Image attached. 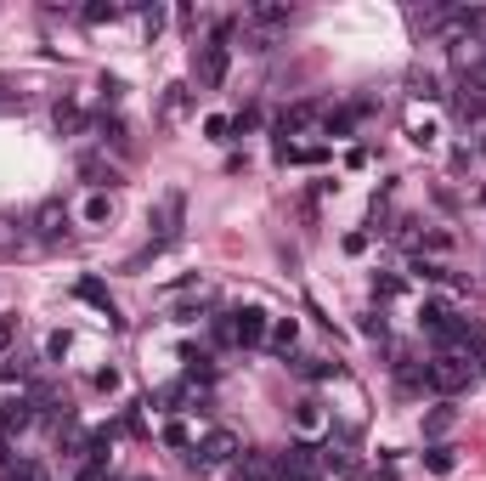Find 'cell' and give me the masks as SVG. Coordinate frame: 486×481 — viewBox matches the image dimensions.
I'll list each match as a JSON object with an SVG mask.
<instances>
[{"instance_id":"6da1fadb","label":"cell","mask_w":486,"mask_h":481,"mask_svg":"<svg viewBox=\"0 0 486 481\" xmlns=\"http://www.w3.org/2000/svg\"><path fill=\"white\" fill-rule=\"evenodd\" d=\"M153 227H159V233L147 238V249L136 255V266H142L147 255H164V249H176V244H181V227H187V193H181V187L159 199V216H153Z\"/></svg>"},{"instance_id":"7a4b0ae2","label":"cell","mask_w":486,"mask_h":481,"mask_svg":"<svg viewBox=\"0 0 486 481\" xmlns=\"http://www.w3.org/2000/svg\"><path fill=\"white\" fill-rule=\"evenodd\" d=\"M470 380H475V368H470V357H458V351H441L436 363H425V385L436 396H458Z\"/></svg>"},{"instance_id":"3957f363","label":"cell","mask_w":486,"mask_h":481,"mask_svg":"<svg viewBox=\"0 0 486 481\" xmlns=\"http://www.w3.org/2000/svg\"><path fill=\"white\" fill-rule=\"evenodd\" d=\"M226 40H232V23H221L198 46V86H209V91H215L221 79H226V69H232V46H226Z\"/></svg>"},{"instance_id":"277c9868","label":"cell","mask_w":486,"mask_h":481,"mask_svg":"<svg viewBox=\"0 0 486 481\" xmlns=\"http://www.w3.org/2000/svg\"><path fill=\"white\" fill-rule=\"evenodd\" d=\"M187 458H193V470L238 465V436H232V430H209V436H204V442H198L193 453H187Z\"/></svg>"},{"instance_id":"5b68a950","label":"cell","mask_w":486,"mask_h":481,"mask_svg":"<svg viewBox=\"0 0 486 481\" xmlns=\"http://www.w3.org/2000/svg\"><path fill=\"white\" fill-rule=\"evenodd\" d=\"M226 318H232V346H261L271 334V318L261 306H238V311H226Z\"/></svg>"},{"instance_id":"8992f818","label":"cell","mask_w":486,"mask_h":481,"mask_svg":"<svg viewBox=\"0 0 486 481\" xmlns=\"http://www.w3.org/2000/svg\"><path fill=\"white\" fill-rule=\"evenodd\" d=\"M311 465H316V448H311V442H289V448L278 453V481H306Z\"/></svg>"},{"instance_id":"52a82bcc","label":"cell","mask_w":486,"mask_h":481,"mask_svg":"<svg viewBox=\"0 0 486 481\" xmlns=\"http://www.w3.org/2000/svg\"><path fill=\"white\" fill-rule=\"evenodd\" d=\"M74 295L86 301V306H96L102 318H108V328H124V318H119V306H114V295H108V289H102V278H79V283H74Z\"/></svg>"},{"instance_id":"ba28073f","label":"cell","mask_w":486,"mask_h":481,"mask_svg":"<svg viewBox=\"0 0 486 481\" xmlns=\"http://www.w3.org/2000/svg\"><path fill=\"white\" fill-rule=\"evenodd\" d=\"M34 233L46 238V244H57L62 233H69V204H62V199H46V204L34 210Z\"/></svg>"},{"instance_id":"9c48e42d","label":"cell","mask_w":486,"mask_h":481,"mask_svg":"<svg viewBox=\"0 0 486 481\" xmlns=\"http://www.w3.org/2000/svg\"><path fill=\"white\" fill-rule=\"evenodd\" d=\"M232 481H278V458L271 453H243L232 465Z\"/></svg>"},{"instance_id":"30bf717a","label":"cell","mask_w":486,"mask_h":481,"mask_svg":"<svg viewBox=\"0 0 486 481\" xmlns=\"http://www.w3.org/2000/svg\"><path fill=\"white\" fill-rule=\"evenodd\" d=\"M316 119H323V108H316V102H294V108L278 119V136L289 142V136H300L306 131V125H316Z\"/></svg>"},{"instance_id":"8fae6325","label":"cell","mask_w":486,"mask_h":481,"mask_svg":"<svg viewBox=\"0 0 486 481\" xmlns=\"http://www.w3.org/2000/svg\"><path fill=\"white\" fill-rule=\"evenodd\" d=\"M29 425H34V396H12L0 408V430H29Z\"/></svg>"},{"instance_id":"7c38bea8","label":"cell","mask_w":486,"mask_h":481,"mask_svg":"<svg viewBox=\"0 0 486 481\" xmlns=\"http://www.w3.org/2000/svg\"><path fill=\"white\" fill-rule=\"evenodd\" d=\"M328 420H323V402H316V396H300V402H294V430L300 436H316Z\"/></svg>"},{"instance_id":"4fadbf2b","label":"cell","mask_w":486,"mask_h":481,"mask_svg":"<svg viewBox=\"0 0 486 481\" xmlns=\"http://www.w3.org/2000/svg\"><path fill=\"white\" fill-rule=\"evenodd\" d=\"M458 114H463V119H481V114H486V79H463Z\"/></svg>"},{"instance_id":"5bb4252c","label":"cell","mask_w":486,"mask_h":481,"mask_svg":"<svg viewBox=\"0 0 486 481\" xmlns=\"http://www.w3.org/2000/svg\"><path fill=\"white\" fill-rule=\"evenodd\" d=\"M79 176H86L91 187H119V171H114V164H102L96 153H86V159H79Z\"/></svg>"},{"instance_id":"9a60e30c","label":"cell","mask_w":486,"mask_h":481,"mask_svg":"<svg viewBox=\"0 0 486 481\" xmlns=\"http://www.w3.org/2000/svg\"><path fill=\"white\" fill-rule=\"evenodd\" d=\"M368 114V102H351V108H340V114H328V136H345L356 119Z\"/></svg>"},{"instance_id":"2e32d148","label":"cell","mask_w":486,"mask_h":481,"mask_svg":"<svg viewBox=\"0 0 486 481\" xmlns=\"http://www.w3.org/2000/svg\"><path fill=\"white\" fill-rule=\"evenodd\" d=\"M453 465H458L453 448H441V442H436V448H425V470H430V476H453Z\"/></svg>"},{"instance_id":"e0dca14e","label":"cell","mask_w":486,"mask_h":481,"mask_svg":"<svg viewBox=\"0 0 486 481\" xmlns=\"http://www.w3.org/2000/svg\"><path fill=\"white\" fill-rule=\"evenodd\" d=\"M294 340H300V323H294V318L271 323V346H278V351H294Z\"/></svg>"},{"instance_id":"ac0fdd59","label":"cell","mask_w":486,"mask_h":481,"mask_svg":"<svg viewBox=\"0 0 486 481\" xmlns=\"http://www.w3.org/2000/svg\"><path fill=\"white\" fill-rule=\"evenodd\" d=\"M6 481H51L46 465H34V458H17V465H6Z\"/></svg>"},{"instance_id":"d6986e66","label":"cell","mask_w":486,"mask_h":481,"mask_svg":"<svg viewBox=\"0 0 486 481\" xmlns=\"http://www.w3.org/2000/svg\"><path fill=\"white\" fill-rule=\"evenodd\" d=\"M408 136L418 142V148H436V136H441V131H436V119H418V114H413V119H408Z\"/></svg>"},{"instance_id":"ffe728a7","label":"cell","mask_w":486,"mask_h":481,"mask_svg":"<svg viewBox=\"0 0 486 481\" xmlns=\"http://www.w3.org/2000/svg\"><path fill=\"white\" fill-rule=\"evenodd\" d=\"M300 374H306V380H334V374H340V363H323V357H300Z\"/></svg>"},{"instance_id":"44dd1931","label":"cell","mask_w":486,"mask_h":481,"mask_svg":"<svg viewBox=\"0 0 486 481\" xmlns=\"http://www.w3.org/2000/svg\"><path fill=\"white\" fill-rule=\"evenodd\" d=\"M323 465H328L334 476H356V458H351L345 448H328V453H323Z\"/></svg>"},{"instance_id":"7402d4cb","label":"cell","mask_w":486,"mask_h":481,"mask_svg":"<svg viewBox=\"0 0 486 481\" xmlns=\"http://www.w3.org/2000/svg\"><path fill=\"white\" fill-rule=\"evenodd\" d=\"M164 448H193V430H187L181 420H170L164 425Z\"/></svg>"},{"instance_id":"603a6c76","label":"cell","mask_w":486,"mask_h":481,"mask_svg":"<svg viewBox=\"0 0 486 481\" xmlns=\"http://www.w3.org/2000/svg\"><path fill=\"white\" fill-rule=\"evenodd\" d=\"M204 136H209V142H226V136H232V119H226V114H209V119H204Z\"/></svg>"},{"instance_id":"cb8c5ba5","label":"cell","mask_w":486,"mask_h":481,"mask_svg":"<svg viewBox=\"0 0 486 481\" xmlns=\"http://www.w3.org/2000/svg\"><path fill=\"white\" fill-rule=\"evenodd\" d=\"M425 430H430V436H447V430H453V408L441 402V408L430 413V420H425Z\"/></svg>"},{"instance_id":"d4e9b609","label":"cell","mask_w":486,"mask_h":481,"mask_svg":"<svg viewBox=\"0 0 486 481\" xmlns=\"http://www.w3.org/2000/svg\"><path fill=\"white\" fill-rule=\"evenodd\" d=\"M74 481H108V458H86V470H79Z\"/></svg>"},{"instance_id":"484cf974","label":"cell","mask_w":486,"mask_h":481,"mask_svg":"<svg viewBox=\"0 0 486 481\" xmlns=\"http://www.w3.org/2000/svg\"><path fill=\"white\" fill-rule=\"evenodd\" d=\"M74 125H79V108L74 102H57V131H74Z\"/></svg>"},{"instance_id":"4316f807","label":"cell","mask_w":486,"mask_h":481,"mask_svg":"<svg viewBox=\"0 0 486 481\" xmlns=\"http://www.w3.org/2000/svg\"><path fill=\"white\" fill-rule=\"evenodd\" d=\"M255 125H261V108H243V114H232V131H238V136H243V131H255Z\"/></svg>"},{"instance_id":"83f0119b","label":"cell","mask_w":486,"mask_h":481,"mask_svg":"<svg viewBox=\"0 0 486 481\" xmlns=\"http://www.w3.org/2000/svg\"><path fill=\"white\" fill-rule=\"evenodd\" d=\"M362 334H368V340H385V311H368V318H362Z\"/></svg>"},{"instance_id":"f1b7e54d","label":"cell","mask_w":486,"mask_h":481,"mask_svg":"<svg viewBox=\"0 0 486 481\" xmlns=\"http://www.w3.org/2000/svg\"><path fill=\"white\" fill-rule=\"evenodd\" d=\"M413 272H418V278H425V283H441V278H447V272H441L436 261H425V255H418V261H413Z\"/></svg>"},{"instance_id":"f546056e","label":"cell","mask_w":486,"mask_h":481,"mask_svg":"<svg viewBox=\"0 0 486 481\" xmlns=\"http://www.w3.org/2000/svg\"><path fill=\"white\" fill-rule=\"evenodd\" d=\"M79 17H86V23H114V17H119V6H86Z\"/></svg>"},{"instance_id":"4dcf8cb0","label":"cell","mask_w":486,"mask_h":481,"mask_svg":"<svg viewBox=\"0 0 486 481\" xmlns=\"http://www.w3.org/2000/svg\"><path fill=\"white\" fill-rule=\"evenodd\" d=\"M255 17H261V23H289L294 12L289 6H255Z\"/></svg>"},{"instance_id":"1f68e13d","label":"cell","mask_w":486,"mask_h":481,"mask_svg":"<svg viewBox=\"0 0 486 481\" xmlns=\"http://www.w3.org/2000/svg\"><path fill=\"white\" fill-rule=\"evenodd\" d=\"M86 221H108V199H102V193L86 204Z\"/></svg>"},{"instance_id":"d6a6232c","label":"cell","mask_w":486,"mask_h":481,"mask_svg":"<svg viewBox=\"0 0 486 481\" xmlns=\"http://www.w3.org/2000/svg\"><path fill=\"white\" fill-rule=\"evenodd\" d=\"M96 391L114 396V391H119V368H102V374H96Z\"/></svg>"},{"instance_id":"836d02e7","label":"cell","mask_w":486,"mask_h":481,"mask_svg":"<svg viewBox=\"0 0 486 481\" xmlns=\"http://www.w3.org/2000/svg\"><path fill=\"white\" fill-rule=\"evenodd\" d=\"M46 357H69V334H51V340H46Z\"/></svg>"},{"instance_id":"e575fe53","label":"cell","mask_w":486,"mask_h":481,"mask_svg":"<svg viewBox=\"0 0 486 481\" xmlns=\"http://www.w3.org/2000/svg\"><path fill=\"white\" fill-rule=\"evenodd\" d=\"M17 340V318H0V351H6Z\"/></svg>"},{"instance_id":"d590c367","label":"cell","mask_w":486,"mask_h":481,"mask_svg":"<svg viewBox=\"0 0 486 481\" xmlns=\"http://www.w3.org/2000/svg\"><path fill=\"white\" fill-rule=\"evenodd\" d=\"M413 97H436V79L430 74H413Z\"/></svg>"},{"instance_id":"8d00e7d4","label":"cell","mask_w":486,"mask_h":481,"mask_svg":"<svg viewBox=\"0 0 486 481\" xmlns=\"http://www.w3.org/2000/svg\"><path fill=\"white\" fill-rule=\"evenodd\" d=\"M475 357H481V374H486V340H481V346H475Z\"/></svg>"},{"instance_id":"74e56055","label":"cell","mask_w":486,"mask_h":481,"mask_svg":"<svg viewBox=\"0 0 486 481\" xmlns=\"http://www.w3.org/2000/svg\"><path fill=\"white\" fill-rule=\"evenodd\" d=\"M475 79H486V62H481V74H475Z\"/></svg>"},{"instance_id":"f35d334b","label":"cell","mask_w":486,"mask_h":481,"mask_svg":"<svg viewBox=\"0 0 486 481\" xmlns=\"http://www.w3.org/2000/svg\"><path fill=\"white\" fill-rule=\"evenodd\" d=\"M306 481H316V476H306Z\"/></svg>"}]
</instances>
